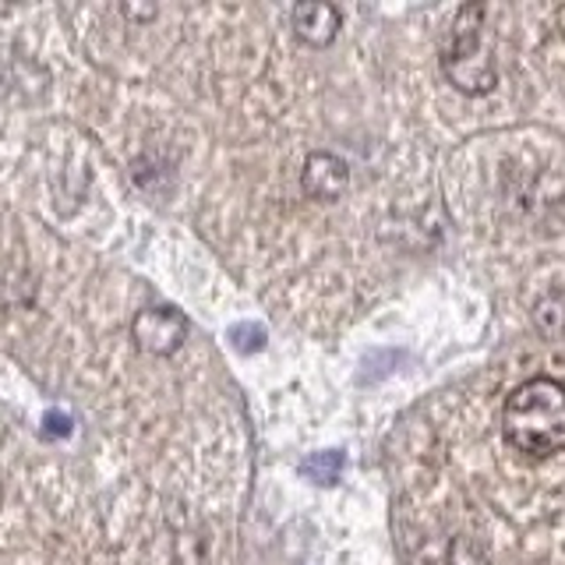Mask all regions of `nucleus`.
<instances>
[{"instance_id": "nucleus-1", "label": "nucleus", "mask_w": 565, "mask_h": 565, "mask_svg": "<svg viewBox=\"0 0 565 565\" xmlns=\"http://www.w3.org/2000/svg\"><path fill=\"white\" fill-rule=\"evenodd\" d=\"M502 431L512 449L534 459L565 452V385L555 379H530L505 399Z\"/></svg>"}, {"instance_id": "nucleus-2", "label": "nucleus", "mask_w": 565, "mask_h": 565, "mask_svg": "<svg viewBox=\"0 0 565 565\" xmlns=\"http://www.w3.org/2000/svg\"><path fill=\"white\" fill-rule=\"evenodd\" d=\"M481 18H484L481 4L459 8L456 22H452L449 50L441 53V71H446V78L459 88V93H470V96H484L494 88V82H499L494 64L481 43Z\"/></svg>"}, {"instance_id": "nucleus-3", "label": "nucleus", "mask_w": 565, "mask_h": 565, "mask_svg": "<svg viewBox=\"0 0 565 565\" xmlns=\"http://www.w3.org/2000/svg\"><path fill=\"white\" fill-rule=\"evenodd\" d=\"M131 332H135V343L146 353L170 358V353H177V347L184 343L188 318L173 308H146V311H138V318L131 322Z\"/></svg>"}, {"instance_id": "nucleus-4", "label": "nucleus", "mask_w": 565, "mask_h": 565, "mask_svg": "<svg viewBox=\"0 0 565 565\" xmlns=\"http://www.w3.org/2000/svg\"><path fill=\"white\" fill-rule=\"evenodd\" d=\"M305 194L315 202H335L350 188V167L335 152H311L300 170Z\"/></svg>"}, {"instance_id": "nucleus-5", "label": "nucleus", "mask_w": 565, "mask_h": 565, "mask_svg": "<svg viewBox=\"0 0 565 565\" xmlns=\"http://www.w3.org/2000/svg\"><path fill=\"white\" fill-rule=\"evenodd\" d=\"M340 8L326 4V0H305V4H297L290 11V25L297 32L300 43L308 46H329L335 40V32H340Z\"/></svg>"}, {"instance_id": "nucleus-6", "label": "nucleus", "mask_w": 565, "mask_h": 565, "mask_svg": "<svg viewBox=\"0 0 565 565\" xmlns=\"http://www.w3.org/2000/svg\"><path fill=\"white\" fill-rule=\"evenodd\" d=\"M343 452H335V449H329V452H315V456H308L305 463H300V473L308 477V481H315V484H335L340 481V473H343Z\"/></svg>"}, {"instance_id": "nucleus-7", "label": "nucleus", "mask_w": 565, "mask_h": 565, "mask_svg": "<svg viewBox=\"0 0 565 565\" xmlns=\"http://www.w3.org/2000/svg\"><path fill=\"white\" fill-rule=\"evenodd\" d=\"M534 322H537V329L544 335H552V340H555V335H562L565 332V297L547 294L534 308Z\"/></svg>"}, {"instance_id": "nucleus-8", "label": "nucleus", "mask_w": 565, "mask_h": 565, "mask_svg": "<svg viewBox=\"0 0 565 565\" xmlns=\"http://www.w3.org/2000/svg\"><path fill=\"white\" fill-rule=\"evenodd\" d=\"M230 343H234V350H241V353H255L265 347V329L255 322H241L230 329Z\"/></svg>"}, {"instance_id": "nucleus-9", "label": "nucleus", "mask_w": 565, "mask_h": 565, "mask_svg": "<svg viewBox=\"0 0 565 565\" xmlns=\"http://www.w3.org/2000/svg\"><path fill=\"white\" fill-rule=\"evenodd\" d=\"M43 435L46 438H64V435H71V417L61 414V411H50L43 417Z\"/></svg>"}]
</instances>
